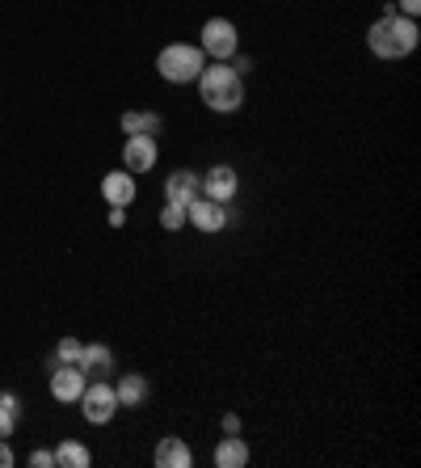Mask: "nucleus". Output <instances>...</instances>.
I'll return each instance as SVG.
<instances>
[{
	"mask_svg": "<svg viewBox=\"0 0 421 468\" xmlns=\"http://www.w3.org/2000/svg\"><path fill=\"white\" fill-rule=\"evenodd\" d=\"M135 195H140V186H135V174H127V169H110L101 177V198H106L110 207H131Z\"/></svg>",
	"mask_w": 421,
	"mask_h": 468,
	"instance_id": "9d476101",
	"label": "nucleus"
},
{
	"mask_svg": "<svg viewBox=\"0 0 421 468\" xmlns=\"http://www.w3.org/2000/svg\"><path fill=\"white\" fill-rule=\"evenodd\" d=\"M119 127H122V135H161L164 119L156 110H127L119 119Z\"/></svg>",
	"mask_w": 421,
	"mask_h": 468,
	"instance_id": "2eb2a0df",
	"label": "nucleus"
},
{
	"mask_svg": "<svg viewBox=\"0 0 421 468\" xmlns=\"http://www.w3.org/2000/svg\"><path fill=\"white\" fill-rule=\"evenodd\" d=\"M114 397H119V410H140V405H148L152 384L143 380L140 371H122L119 384H114Z\"/></svg>",
	"mask_w": 421,
	"mask_h": 468,
	"instance_id": "f8f14e48",
	"label": "nucleus"
},
{
	"mask_svg": "<svg viewBox=\"0 0 421 468\" xmlns=\"http://www.w3.org/2000/svg\"><path fill=\"white\" fill-rule=\"evenodd\" d=\"M198 98L211 114H237L245 106V77L232 64L206 59V68L198 72Z\"/></svg>",
	"mask_w": 421,
	"mask_h": 468,
	"instance_id": "f03ea898",
	"label": "nucleus"
},
{
	"mask_svg": "<svg viewBox=\"0 0 421 468\" xmlns=\"http://www.w3.org/2000/svg\"><path fill=\"white\" fill-rule=\"evenodd\" d=\"M161 229L164 232H182L185 229V207L182 203H164L161 207Z\"/></svg>",
	"mask_w": 421,
	"mask_h": 468,
	"instance_id": "6ab92c4d",
	"label": "nucleus"
},
{
	"mask_svg": "<svg viewBox=\"0 0 421 468\" xmlns=\"http://www.w3.org/2000/svg\"><path fill=\"white\" fill-rule=\"evenodd\" d=\"M22 426V397L9 388H0V439H13Z\"/></svg>",
	"mask_w": 421,
	"mask_h": 468,
	"instance_id": "f3484780",
	"label": "nucleus"
},
{
	"mask_svg": "<svg viewBox=\"0 0 421 468\" xmlns=\"http://www.w3.org/2000/svg\"><path fill=\"white\" fill-rule=\"evenodd\" d=\"M127 224V207H110V229H122Z\"/></svg>",
	"mask_w": 421,
	"mask_h": 468,
	"instance_id": "393cba45",
	"label": "nucleus"
},
{
	"mask_svg": "<svg viewBox=\"0 0 421 468\" xmlns=\"http://www.w3.org/2000/svg\"><path fill=\"white\" fill-rule=\"evenodd\" d=\"M156 161H161V144H156V135H127V144H122V169L127 174H152L156 169Z\"/></svg>",
	"mask_w": 421,
	"mask_h": 468,
	"instance_id": "423d86ee",
	"label": "nucleus"
},
{
	"mask_svg": "<svg viewBox=\"0 0 421 468\" xmlns=\"http://www.w3.org/2000/svg\"><path fill=\"white\" fill-rule=\"evenodd\" d=\"M219 426H224V435H240V418L237 414H224L219 418Z\"/></svg>",
	"mask_w": 421,
	"mask_h": 468,
	"instance_id": "b1692460",
	"label": "nucleus"
},
{
	"mask_svg": "<svg viewBox=\"0 0 421 468\" xmlns=\"http://www.w3.org/2000/svg\"><path fill=\"white\" fill-rule=\"evenodd\" d=\"M76 405H80V414H85L89 426H106L119 414V397H114V384L110 380H89Z\"/></svg>",
	"mask_w": 421,
	"mask_h": 468,
	"instance_id": "39448f33",
	"label": "nucleus"
},
{
	"mask_svg": "<svg viewBox=\"0 0 421 468\" xmlns=\"http://www.w3.org/2000/svg\"><path fill=\"white\" fill-rule=\"evenodd\" d=\"M417 43H421L417 17H400L396 5H388L384 17L367 30V47L375 59H405V55L417 51Z\"/></svg>",
	"mask_w": 421,
	"mask_h": 468,
	"instance_id": "f257e3e1",
	"label": "nucleus"
},
{
	"mask_svg": "<svg viewBox=\"0 0 421 468\" xmlns=\"http://www.w3.org/2000/svg\"><path fill=\"white\" fill-rule=\"evenodd\" d=\"M152 464L156 468H190L195 464V452H190V443H185L182 435H164L161 443H156V452H152Z\"/></svg>",
	"mask_w": 421,
	"mask_h": 468,
	"instance_id": "9b49d317",
	"label": "nucleus"
},
{
	"mask_svg": "<svg viewBox=\"0 0 421 468\" xmlns=\"http://www.w3.org/2000/svg\"><path fill=\"white\" fill-rule=\"evenodd\" d=\"M211 460H216V468H245L248 464V443L240 435H224L216 443V452H211Z\"/></svg>",
	"mask_w": 421,
	"mask_h": 468,
	"instance_id": "dca6fc26",
	"label": "nucleus"
},
{
	"mask_svg": "<svg viewBox=\"0 0 421 468\" xmlns=\"http://www.w3.org/2000/svg\"><path fill=\"white\" fill-rule=\"evenodd\" d=\"M80 350H85L80 338H59V346H55V363H80Z\"/></svg>",
	"mask_w": 421,
	"mask_h": 468,
	"instance_id": "aec40b11",
	"label": "nucleus"
},
{
	"mask_svg": "<svg viewBox=\"0 0 421 468\" xmlns=\"http://www.w3.org/2000/svg\"><path fill=\"white\" fill-rule=\"evenodd\" d=\"M30 468H55V452H30Z\"/></svg>",
	"mask_w": 421,
	"mask_h": 468,
	"instance_id": "412c9836",
	"label": "nucleus"
},
{
	"mask_svg": "<svg viewBox=\"0 0 421 468\" xmlns=\"http://www.w3.org/2000/svg\"><path fill=\"white\" fill-rule=\"evenodd\" d=\"M85 384H89V376L76 367V363H55V371H51V397L59 405H76V401H80Z\"/></svg>",
	"mask_w": 421,
	"mask_h": 468,
	"instance_id": "6e6552de",
	"label": "nucleus"
},
{
	"mask_svg": "<svg viewBox=\"0 0 421 468\" xmlns=\"http://www.w3.org/2000/svg\"><path fill=\"white\" fill-rule=\"evenodd\" d=\"M93 464V452H89L80 439H59L55 447V468H89Z\"/></svg>",
	"mask_w": 421,
	"mask_h": 468,
	"instance_id": "a211bd4d",
	"label": "nucleus"
},
{
	"mask_svg": "<svg viewBox=\"0 0 421 468\" xmlns=\"http://www.w3.org/2000/svg\"><path fill=\"white\" fill-rule=\"evenodd\" d=\"M396 13H400V17H417V13H421V0H396Z\"/></svg>",
	"mask_w": 421,
	"mask_h": 468,
	"instance_id": "4be33fe9",
	"label": "nucleus"
},
{
	"mask_svg": "<svg viewBox=\"0 0 421 468\" xmlns=\"http://www.w3.org/2000/svg\"><path fill=\"white\" fill-rule=\"evenodd\" d=\"M198 47H203L206 59L216 64H227L232 55L240 51V30L232 17H206L203 22V34H198Z\"/></svg>",
	"mask_w": 421,
	"mask_h": 468,
	"instance_id": "20e7f679",
	"label": "nucleus"
},
{
	"mask_svg": "<svg viewBox=\"0 0 421 468\" xmlns=\"http://www.w3.org/2000/svg\"><path fill=\"white\" fill-rule=\"evenodd\" d=\"M76 367L85 371L89 380H106L110 371H114V355H110V346H101V342H93V346L80 350V363Z\"/></svg>",
	"mask_w": 421,
	"mask_h": 468,
	"instance_id": "4468645a",
	"label": "nucleus"
},
{
	"mask_svg": "<svg viewBox=\"0 0 421 468\" xmlns=\"http://www.w3.org/2000/svg\"><path fill=\"white\" fill-rule=\"evenodd\" d=\"M203 195V177L195 174V169H174L169 174V182H164V203H190V198Z\"/></svg>",
	"mask_w": 421,
	"mask_h": 468,
	"instance_id": "ddd939ff",
	"label": "nucleus"
},
{
	"mask_svg": "<svg viewBox=\"0 0 421 468\" xmlns=\"http://www.w3.org/2000/svg\"><path fill=\"white\" fill-rule=\"evenodd\" d=\"M13 464H17V456H13L9 439H0V468H13Z\"/></svg>",
	"mask_w": 421,
	"mask_h": 468,
	"instance_id": "5701e85b",
	"label": "nucleus"
},
{
	"mask_svg": "<svg viewBox=\"0 0 421 468\" xmlns=\"http://www.w3.org/2000/svg\"><path fill=\"white\" fill-rule=\"evenodd\" d=\"M203 68H206V55L198 43H169L156 55V72L169 85H195Z\"/></svg>",
	"mask_w": 421,
	"mask_h": 468,
	"instance_id": "7ed1b4c3",
	"label": "nucleus"
},
{
	"mask_svg": "<svg viewBox=\"0 0 421 468\" xmlns=\"http://www.w3.org/2000/svg\"><path fill=\"white\" fill-rule=\"evenodd\" d=\"M237 190H240V174L232 169V165H211L203 174V195L206 198H216V203H232L237 198Z\"/></svg>",
	"mask_w": 421,
	"mask_h": 468,
	"instance_id": "1a4fd4ad",
	"label": "nucleus"
},
{
	"mask_svg": "<svg viewBox=\"0 0 421 468\" xmlns=\"http://www.w3.org/2000/svg\"><path fill=\"white\" fill-rule=\"evenodd\" d=\"M185 224H195L198 232L216 237V232L227 229V207H224V203H216V198L198 195V198H190V203H185Z\"/></svg>",
	"mask_w": 421,
	"mask_h": 468,
	"instance_id": "0eeeda50",
	"label": "nucleus"
}]
</instances>
